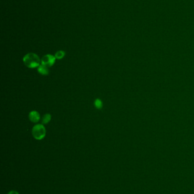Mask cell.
Returning <instances> with one entry per match:
<instances>
[{"label": "cell", "instance_id": "obj_1", "mask_svg": "<svg viewBox=\"0 0 194 194\" xmlns=\"http://www.w3.org/2000/svg\"><path fill=\"white\" fill-rule=\"evenodd\" d=\"M24 65L29 68H35L41 65V60L39 56L34 53H28L23 58Z\"/></svg>", "mask_w": 194, "mask_h": 194}, {"label": "cell", "instance_id": "obj_2", "mask_svg": "<svg viewBox=\"0 0 194 194\" xmlns=\"http://www.w3.org/2000/svg\"><path fill=\"white\" fill-rule=\"evenodd\" d=\"M46 130L44 125L41 124H36L33 127L32 129V135L34 138L38 140H41L46 136Z\"/></svg>", "mask_w": 194, "mask_h": 194}, {"label": "cell", "instance_id": "obj_3", "mask_svg": "<svg viewBox=\"0 0 194 194\" xmlns=\"http://www.w3.org/2000/svg\"><path fill=\"white\" fill-rule=\"evenodd\" d=\"M56 58L54 56L50 54H47L43 56L41 59V64L44 65L47 67L52 66L55 63Z\"/></svg>", "mask_w": 194, "mask_h": 194}, {"label": "cell", "instance_id": "obj_4", "mask_svg": "<svg viewBox=\"0 0 194 194\" xmlns=\"http://www.w3.org/2000/svg\"><path fill=\"white\" fill-rule=\"evenodd\" d=\"M28 117H29L30 120L32 122V123H38V121H39V120L41 119L39 113L36 111H31L29 113Z\"/></svg>", "mask_w": 194, "mask_h": 194}, {"label": "cell", "instance_id": "obj_5", "mask_svg": "<svg viewBox=\"0 0 194 194\" xmlns=\"http://www.w3.org/2000/svg\"><path fill=\"white\" fill-rule=\"evenodd\" d=\"M38 72L42 75L47 76L49 73V67L44 65L41 64L38 67Z\"/></svg>", "mask_w": 194, "mask_h": 194}, {"label": "cell", "instance_id": "obj_6", "mask_svg": "<svg viewBox=\"0 0 194 194\" xmlns=\"http://www.w3.org/2000/svg\"><path fill=\"white\" fill-rule=\"evenodd\" d=\"M51 119V116L50 113H46L43 115V117H42V123L44 124H46L47 123H49Z\"/></svg>", "mask_w": 194, "mask_h": 194}, {"label": "cell", "instance_id": "obj_7", "mask_svg": "<svg viewBox=\"0 0 194 194\" xmlns=\"http://www.w3.org/2000/svg\"><path fill=\"white\" fill-rule=\"evenodd\" d=\"M94 105L95 107L98 110L101 109L103 108V102L101 101V99H96L95 102H94Z\"/></svg>", "mask_w": 194, "mask_h": 194}, {"label": "cell", "instance_id": "obj_8", "mask_svg": "<svg viewBox=\"0 0 194 194\" xmlns=\"http://www.w3.org/2000/svg\"><path fill=\"white\" fill-rule=\"evenodd\" d=\"M65 51H59L55 55V57L57 59H62V58L65 57Z\"/></svg>", "mask_w": 194, "mask_h": 194}, {"label": "cell", "instance_id": "obj_9", "mask_svg": "<svg viewBox=\"0 0 194 194\" xmlns=\"http://www.w3.org/2000/svg\"><path fill=\"white\" fill-rule=\"evenodd\" d=\"M8 194H19V193H18V192H17V191L12 190V191H10Z\"/></svg>", "mask_w": 194, "mask_h": 194}]
</instances>
